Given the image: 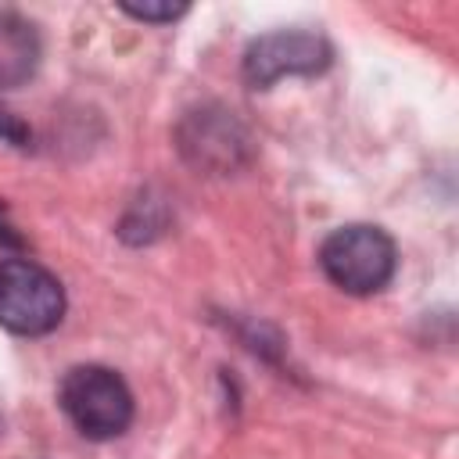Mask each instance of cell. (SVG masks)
I'll return each instance as SVG.
<instances>
[{"instance_id":"obj_2","label":"cell","mask_w":459,"mask_h":459,"mask_svg":"<svg viewBox=\"0 0 459 459\" xmlns=\"http://www.w3.org/2000/svg\"><path fill=\"white\" fill-rule=\"evenodd\" d=\"M319 265L333 287L344 294H377L391 283L398 251L394 240L380 226L351 222L333 230L319 247Z\"/></svg>"},{"instance_id":"obj_1","label":"cell","mask_w":459,"mask_h":459,"mask_svg":"<svg viewBox=\"0 0 459 459\" xmlns=\"http://www.w3.org/2000/svg\"><path fill=\"white\" fill-rule=\"evenodd\" d=\"M57 405L72 427L90 441H111L133 423V391L126 380L97 362L72 366L57 384Z\"/></svg>"},{"instance_id":"obj_4","label":"cell","mask_w":459,"mask_h":459,"mask_svg":"<svg viewBox=\"0 0 459 459\" xmlns=\"http://www.w3.org/2000/svg\"><path fill=\"white\" fill-rule=\"evenodd\" d=\"M326 65L330 47L312 32H269L244 50V79L255 90H265L283 75H316Z\"/></svg>"},{"instance_id":"obj_7","label":"cell","mask_w":459,"mask_h":459,"mask_svg":"<svg viewBox=\"0 0 459 459\" xmlns=\"http://www.w3.org/2000/svg\"><path fill=\"white\" fill-rule=\"evenodd\" d=\"M0 140H18V143L25 140V129H22V126H18L4 108H0Z\"/></svg>"},{"instance_id":"obj_5","label":"cell","mask_w":459,"mask_h":459,"mask_svg":"<svg viewBox=\"0 0 459 459\" xmlns=\"http://www.w3.org/2000/svg\"><path fill=\"white\" fill-rule=\"evenodd\" d=\"M39 65V36L36 29L11 14L0 11V86H18L25 82Z\"/></svg>"},{"instance_id":"obj_6","label":"cell","mask_w":459,"mask_h":459,"mask_svg":"<svg viewBox=\"0 0 459 459\" xmlns=\"http://www.w3.org/2000/svg\"><path fill=\"white\" fill-rule=\"evenodd\" d=\"M122 11L133 14V18H140V22H172L186 7H179V4H122Z\"/></svg>"},{"instance_id":"obj_3","label":"cell","mask_w":459,"mask_h":459,"mask_svg":"<svg viewBox=\"0 0 459 459\" xmlns=\"http://www.w3.org/2000/svg\"><path fill=\"white\" fill-rule=\"evenodd\" d=\"M65 319L61 280L32 258L0 262V326L22 337L50 333Z\"/></svg>"}]
</instances>
